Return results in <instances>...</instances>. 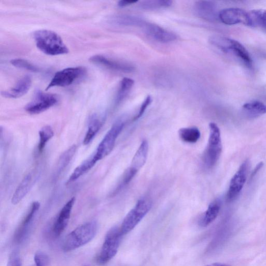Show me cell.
<instances>
[{
	"mask_svg": "<svg viewBox=\"0 0 266 266\" xmlns=\"http://www.w3.org/2000/svg\"><path fill=\"white\" fill-rule=\"evenodd\" d=\"M37 47L44 54L57 56L67 54L69 49L61 37L55 32L40 30L34 33Z\"/></svg>",
	"mask_w": 266,
	"mask_h": 266,
	"instance_id": "cell-1",
	"label": "cell"
},
{
	"mask_svg": "<svg viewBox=\"0 0 266 266\" xmlns=\"http://www.w3.org/2000/svg\"><path fill=\"white\" fill-rule=\"evenodd\" d=\"M209 42L225 54L233 56L240 60L247 67H253V61L250 53L240 42L220 36L211 37Z\"/></svg>",
	"mask_w": 266,
	"mask_h": 266,
	"instance_id": "cell-2",
	"label": "cell"
},
{
	"mask_svg": "<svg viewBox=\"0 0 266 266\" xmlns=\"http://www.w3.org/2000/svg\"><path fill=\"white\" fill-rule=\"evenodd\" d=\"M97 230V224L95 222L86 223L77 227L65 239L63 251L68 252L86 245L93 240Z\"/></svg>",
	"mask_w": 266,
	"mask_h": 266,
	"instance_id": "cell-3",
	"label": "cell"
},
{
	"mask_svg": "<svg viewBox=\"0 0 266 266\" xmlns=\"http://www.w3.org/2000/svg\"><path fill=\"white\" fill-rule=\"evenodd\" d=\"M209 136L208 144L203 155L206 168L211 169L218 163L222 152V144L220 128L217 124H209Z\"/></svg>",
	"mask_w": 266,
	"mask_h": 266,
	"instance_id": "cell-4",
	"label": "cell"
},
{
	"mask_svg": "<svg viewBox=\"0 0 266 266\" xmlns=\"http://www.w3.org/2000/svg\"><path fill=\"white\" fill-rule=\"evenodd\" d=\"M123 234L120 227L111 228L106 234L104 241L96 261L101 265L107 263L117 254L122 240Z\"/></svg>",
	"mask_w": 266,
	"mask_h": 266,
	"instance_id": "cell-5",
	"label": "cell"
},
{
	"mask_svg": "<svg viewBox=\"0 0 266 266\" xmlns=\"http://www.w3.org/2000/svg\"><path fill=\"white\" fill-rule=\"evenodd\" d=\"M151 208V202L147 199H140L126 215L120 227L123 235L134 229L147 215Z\"/></svg>",
	"mask_w": 266,
	"mask_h": 266,
	"instance_id": "cell-6",
	"label": "cell"
},
{
	"mask_svg": "<svg viewBox=\"0 0 266 266\" xmlns=\"http://www.w3.org/2000/svg\"><path fill=\"white\" fill-rule=\"evenodd\" d=\"M124 125V121L122 119L118 120L105 135L93 154L97 162L109 155L113 151Z\"/></svg>",
	"mask_w": 266,
	"mask_h": 266,
	"instance_id": "cell-7",
	"label": "cell"
},
{
	"mask_svg": "<svg viewBox=\"0 0 266 266\" xmlns=\"http://www.w3.org/2000/svg\"><path fill=\"white\" fill-rule=\"evenodd\" d=\"M58 101L56 95L38 91L33 100L26 105L25 110L32 115L39 114L52 108Z\"/></svg>",
	"mask_w": 266,
	"mask_h": 266,
	"instance_id": "cell-8",
	"label": "cell"
},
{
	"mask_svg": "<svg viewBox=\"0 0 266 266\" xmlns=\"http://www.w3.org/2000/svg\"><path fill=\"white\" fill-rule=\"evenodd\" d=\"M86 70L83 67H71L57 72L51 78L46 90L52 87H66L71 85L79 78L82 77Z\"/></svg>",
	"mask_w": 266,
	"mask_h": 266,
	"instance_id": "cell-9",
	"label": "cell"
},
{
	"mask_svg": "<svg viewBox=\"0 0 266 266\" xmlns=\"http://www.w3.org/2000/svg\"><path fill=\"white\" fill-rule=\"evenodd\" d=\"M249 166V162H245L232 178L227 196L229 201L235 200L242 191L247 180Z\"/></svg>",
	"mask_w": 266,
	"mask_h": 266,
	"instance_id": "cell-10",
	"label": "cell"
},
{
	"mask_svg": "<svg viewBox=\"0 0 266 266\" xmlns=\"http://www.w3.org/2000/svg\"><path fill=\"white\" fill-rule=\"evenodd\" d=\"M219 19L223 23L227 25L242 23L248 26H251L249 13L242 9H224L220 12Z\"/></svg>",
	"mask_w": 266,
	"mask_h": 266,
	"instance_id": "cell-11",
	"label": "cell"
},
{
	"mask_svg": "<svg viewBox=\"0 0 266 266\" xmlns=\"http://www.w3.org/2000/svg\"><path fill=\"white\" fill-rule=\"evenodd\" d=\"M39 175L40 171L35 169L23 178L12 197L13 204H18L29 194L37 181Z\"/></svg>",
	"mask_w": 266,
	"mask_h": 266,
	"instance_id": "cell-12",
	"label": "cell"
},
{
	"mask_svg": "<svg viewBox=\"0 0 266 266\" xmlns=\"http://www.w3.org/2000/svg\"><path fill=\"white\" fill-rule=\"evenodd\" d=\"M145 33L155 41L163 43H167L175 41L176 35L158 25L145 23L143 26Z\"/></svg>",
	"mask_w": 266,
	"mask_h": 266,
	"instance_id": "cell-13",
	"label": "cell"
},
{
	"mask_svg": "<svg viewBox=\"0 0 266 266\" xmlns=\"http://www.w3.org/2000/svg\"><path fill=\"white\" fill-rule=\"evenodd\" d=\"M195 8L197 15L205 20L215 22L219 19L220 12H218L214 3L209 1H199L196 3Z\"/></svg>",
	"mask_w": 266,
	"mask_h": 266,
	"instance_id": "cell-14",
	"label": "cell"
},
{
	"mask_svg": "<svg viewBox=\"0 0 266 266\" xmlns=\"http://www.w3.org/2000/svg\"><path fill=\"white\" fill-rule=\"evenodd\" d=\"M75 201V198L73 197L65 204L61 209L54 225V227H53V232L56 236L61 235L67 227Z\"/></svg>",
	"mask_w": 266,
	"mask_h": 266,
	"instance_id": "cell-15",
	"label": "cell"
},
{
	"mask_svg": "<svg viewBox=\"0 0 266 266\" xmlns=\"http://www.w3.org/2000/svg\"><path fill=\"white\" fill-rule=\"evenodd\" d=\"M90 61L110 69L125 73L132 72L135 69L134 67L129 64L115 61L102 56H93L90 59Z\"/></svg>",
	"mask_w": 266,
	"mask_h": 266,
	"instance_id": "cell-16",
	"label": "cell"
},
{
	"mask_svg": "<svg viewBox=\"0 0 266 266\" xmlns=\"http://www.w3.org/2000/svg\"><path fill=\"white\" fill-rule=\"evenodd\" d=\"M32 79L30 76L22 77L12 89L2 92V95L6 98H18L25 95L31 89Z\"/></svg>",
	"mask_w": 266,
	"mask_h": 266,
	"instance_id": "cell-17",
	"label": "cell"
},
{
	"mask_svg": "<svg viewBox=\"0 0 266 266\" xmlns=\"http://www.w3.org/2000/svg\"><path fill=\"white\" fill-rule=\"evenodd\" d=\"M221 208V203L219 200L212 202L200 218L199 222V226L204 228L214 222L218 218Z\"/></svg>",
	"mask_w": 266,
	"mask_h": 266,
	"instance_id": "cell-18",
	"label": "cell"
},
{
	"mask_svg": "<svg viewBox=\"0 0 266 266\" xmlns=\"http://www.w3.org/2000/svg\"><path fill=\"white\" fill-rule=\"evenodd\" d=\"M148 153V143L146 140H143L132 158L129 168L138 173L146 162Z\"/></svg>",
	"mask_w": 266,
	"mask_h": 266,
	"instance_id": "cell-19",
	"label": "cell"
},
{
	"mask_svg": "<svg viewBox=\"0 0 266 266\" xmlns=\"http://www.w3.org/2000/svg\"><path fill=\"white\" fill-rule=\"evenodd\" d=\"M103 123V119L100 118L97 114L91 116L89 119L88 129L84 139V145H87L92 141L102 127Z\"/></svg>",
	"mask_w": 266,
	"mask_h": 266,
	"instance_id": "cell-20",
	"label": "cell"
},
{
	"mask_svg": "<svg viewBox=\"0 0 266 266\" xmlns=\"http://www.w3.org/2000/svg\"><path fill=\"white\" fill-rule=\"evenodd\" d=\"M98 162L94 155L78 166L70 176L67 183H71L78 179L92 169Z\"/></svg>",
	"mask_w": 266,
	"mask_h": 266,
	"instance_id": "cell-21",
	"label": "cell"
},
{
	"mask_svg": "<svg viewBox=\"0 0 266 266\" xmlns=\"http://www.w3.org/2000/svg\"><path fill=\"white\" fill-rule=\"evenodd\" d=\"M181 141L189 144L197 143L201 137V132L197 127L181 128L178 131Z\"/></svg>",
	"mask_w": 266,
	"mask_h": 266,
	"instance_id": "cell-22",
	"label": "cell"
},
{
	"mask_svg": "<svg viewBox=\"0 0 266 266\" xmlns=\"http://www.w3.org/2000/svg\"><path fill=\"white\" fill-rule=\"evenodd\" d=\"M111 23L117 25H136L143 26L146 22L141 18L135 16L128 15H118L110 20Z\"/></svg>",
	"mask_w": 266,
	"mask_h": 266,
	"instance_id": "cell-23",
	"label": "cell"
},
{
	"mask_svg": "<svg viewBox=\"0 0 266 266\" xmlns=\"http://www.w3.org/2000/svg\"><path fill=\"white\" fill-rule=\"evenodd\" d=\"M243 109L249 115L253 117L266 114V105L257 100L251 101L245 103Z\"/></svg>",
	"mask_w": 266,
	"mask_h": 266,
	"instance_id": "cell-24",
	"label": "cell"
},
{
	"mask_svg": "<svg viewBox=\"0 0 266 266\" xmlns=\"http://www.w3.org/2000/svg\"><path fill=\"white\" fill-rule=\"evenodd\" d=\"M249 13L251 19V26H257L266 31V10L257 9Z\"/></svg>",
	"mask_w": 266,
	"mask_h": 266,
	"instance_id": "cell-25",
	"label": "cell"
},
{
	"mask_svg": "<svg viewBox=\"0 0 266 266\" xmlns=\"http://www.w3.org/2000/svg\"><path fill=\"white\" fill-rule=\"evenodd\" d=\"M134 85L135 81L129 77L122 78L117 95V104H119L126 97Z\"/></svg>",
	"mask_w": 266,
	"mask_h": 266,
	"instance_id": "cell-26",
	"label": "cell"
},
{
	"mask_svg": "<svg viewBox=\"0 0 266 266\" xmlns=\"http://www.w3.org/2000/svg\"><path fill=\"white\" fill-rule=\"evenodd\" d=\"M76 146L73 145L66 150L60 157L57 168V174H61L71 161L75 151Z\"/></svg>",
	"mask_w": 266,
	"mask_h": 266,
	"instance_id": "cell-27",
	"label": "cell"
},
{
	"mask_svg": "<svg viewBox=\"0 0 266 266\" xmlns=\"http://www.w3.org/2000/svg\"><path fill=\"white\" fill-rule=\"evenodd\" d=\"M55 133L51 126L46 125L39 131L40 141L38 149L40 152L43 151L47 143L54 136Z\"/></svg>",
	"mask_w": 266,
	"mask_h": 266,
	"instance_id": "cell-28",
	"label": "cell"
},
{
	"mask_svg": "<svg viewBox=\"0 0 266 266\" xmlns=\"http://www.w3.org/2000/svg\"><path fill=\"white\" fill-rule=\"evenodd\" d=\"M40 206V204L38 202H34L32 205L30 212L23 220L21 226L18 230L19 232L18 233V235L19 238L21 237V236L22 235L24 231L29 227L32 222L37 211L39 210Z\"/></svg>",
	"mask_w": 266,
	"mask_h": 266,
	"instance_id": "cell-29",
	"label": "cell"
},
{
	"mask_svg": "<svg viewBox=\"0 0 266 266\" xmlns=\"http://www.w3.org/2000/svg\"><path fill=\"white\" fill-rule=\"evenodd\" d=\"M171 0H149L145 1L140 4V7L144 10H155L161 8H168L171 6Z\"/></svg>",
	"mask_w": 266,
	"mask_h": 266,
	"instance_id": "cell-30",
	"label": "cell"
},
{
	"mask_svg": "<svg viewBox=\"0 0 266 266\" xmlns=\"http://www.w3.org/2000/svg\"><path fill=\"white\" fill-rule=\"evenodd\" d=\"M11 64L15 67L28 70L32 72H37L40 71L39 68L33 65L28 61L23 59H14L11 61Z\"/></svg>",
	"mask_w": 266,
	"mask_h": 266,
	"instance_id": "cell-31",
	"label": "cell"
},
{
	"mask_svg": "<svg viewBox=\"0 0 266 266\" xmlns=\"http://www.w3.org/2000/svg\"><path fill=\"white\" fill-rule=\"evenodd\" d=\"M36 266H50L48 256L42 252H38L35 255Z\"/></svg>",
	"mask_w": 266,
	"mask_h": 266,
	"instance_id": "cell-32",
	"label": "cell"
},
{
	"mask_svg": "<svg viewBox=\"0 0 266 266\" xmlns=\"http://www.w3.org/2000/svg\"><path fill=\"white\" fill-rule=\"evenodd\" d=\"M152 102V98L150 95L147 96L145 100L142 103L140 110L137 114V115L135 117L134 121H136L139 119L140 118L142 117V116L145 113L148 106Z\"/></svg>",
	"mask_w": 266,
	"mask_h": 266,
	"instance_id": "cell-33",
	"label": "cell"
},
{
	"mask_svg": "<svg viewBox=\"0 0 266 266\" xmlns=\"http://www.w3.org/2000/svg\"><path fill=\"white\" fill-rule=\"evenodd\" d=\"M21 260L18 253L13 252L9 257L7 266H21Z\"/></svg>",
	"mask_w": 266,
	"mask_h": 266,
	"instance_id": "cell-34",
	"label": "cell"
},
{
	"mask_svg": "<svg viewBox=\"0 0 266 266\" xmlns=\"http://www.w3.org/2000/svg\"><path fill=\"white\" fill-rule=\"evenodd\" d=\"M139 1L138 0H130V1H127V0H122L118 3V6L121 8L126 7L133 4H137Z\"/></svg>",
	"mask_w": 266,
	"mask_h": 266,
	"instance_id": "cell-35",
	"label": "cell"
},
{
	"mask_svg": "<svg viewBox=\"0 0 266 266\" xmlns=\"http://www.w3.org/2000/svg\"><path fill=\"white\" fill-rule=\"evenodd\" d=\"M263 166V164L262 163H259L255 168L253 172L251 174V178H253L256 174L258 173V172L260 170V169L262 168V166Z\"/></svg>",
	"mask_w": 266,
	"mask_h": 266,
	"instance_id": "cell-36",
	"label": "cell"
},
{
	"mask_svg": "<svg viewBox=\"0 0 266 266\" xmlns=\"http://www.w3.org/2000/svg\"><path fill=\"white\" fill-rule=\"evenodd\" d=\"M205 266H231V265L227 264L222 263H214L207 264Z\"/></svg>",
	"mask_w": 266,
	"mask_h": 266,
	"instance_id": "cell-37",
	"label": "cell"
},
{
	"mask_svg": "<svg viewBox=\"0 0 266 266\" xmlns=\"http://www.w3.org/2000/svg\"><path fill=\"white\" fill-rule=\"evenodd\" d=\"M84 266H89V265H84Z\"/></svg>",
	"mask_w": 266,
	"mask_h": 266,
	"instance_id": "cell-38",
	"label": "cell"
}]
</instances>
